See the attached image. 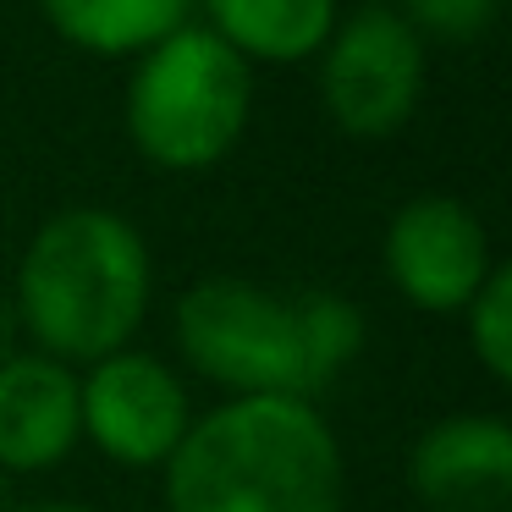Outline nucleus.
I'll return each mask as SVG.
<instances>
[{
	"label": "nucleus",
	"mask_w": 512,
	"mask_h": 512,
	"mask_svg": "<svg viewBox=\"0 0 512 512\" xmlns=\"http://www.w3.org/2000/svg\"><path fill=\"white\" fill-rule=\"evenodd\" d=\"M166 512H342L336 430L303 397H226L193 413L160 468Z\"/></svg>",
	"instance_id": "nucleus-1"
},
{
	"label": "nucleus",
	"mask_w": 512,
	"mask_h": 512,
	"mask_svg": "<svg viewBox=\"0 0 512 512\" xmlns=\"http://www.w3.org/2000/svg\"><path fill=\"white\" fill-rule=\"evenodd\" d=\"M155 292V259L127 215L105 204L56 210L17 265L12 309L34 353L61 364H100L138 336Z\"/></svg>",
	"instance_id": "nucleus-2"
},
{
	"label": "nucleus",
	"mask_w": 512,
	"mask_h": 512,
	"mask_svg": "<svg viewBox=\"0 0 512 512\" xmlns=\"http://www.w3.org/2000/svg\"><path fill=\"white\" fill-rule=\"evenodd\" d=\"M127 138L155 171L193 177L243 144L254 116V67L193 17L144 56L122 94Z\"/></svg>",
	"instance_id": "nucleus-3"
},
{
	"label": "nucleus",
	"mask_w": 512,
	"mask_h": 512,
	"mask_svg": "<svg viewBox=\"0 0 512 512\" xmlns=\"http://www.w3.org/2000/svg\"><path fill=\"white\" fill-rule=\"evenodd\" d=\"M177 347L193 375L226 397H303V347L292 298L248 276H204L177 298Z\"/></svg>",
	"instance_id": "nucleus-4"
},
{
	"label": "nucleus",
	"mask_w": 512,
	"mask_h": 512,
	"mask_svg": "<svg viewBox=\"0 0 512 512\" xmlns=\"http://www.w3.org/2000/svg\"><path fill=\"white\" fill-rule=\"evenodd\" d=\"M320 105L347 138H391L413 122L424 100V39L397 6L369 0L364 12L336 17L320 45Z\"/></svg>",
	"instance_id": "nucleus-5"
},
{
	"label": "nucleus",
	"mask_w": 512,
	"mask_h": 512,
	"mask_svg": "<svg viewBox=\"0 0 512 512\" xmlns=\"http://www.w3.org/2000/svg\"><path fill=\"white\" fill-rule=\"evenodd\" d=\"M78 419L83 435L122 468H166L177 441L193 424L188 386L177 369L160 364L155 353H122L100 358L78 375Z\"/></svg>",
	"instance_id": "nucleus-6"
},
{
	"label": "nucleus",
	"mask_w": 512,
	"mask_h": 512,
	"mask_svg": "<svg viewBox=\"0 0 512 512\" xmlns=\"http://www.w3.org/2000/svg\"><path fill=\"white\" fill-rule=\"evenodd\" d=\"M391 287L424 314H463L496 270L490 232L457 193H419L386 221L380 243Z\"/></svg>",
	"instance_id": "nucleus-7"
},
{
	"label": "nucleus",
	"mask_w": 512,
	"mask_h": 512,
	"mask_svg": "<svg viewBox=\"0 0 512 512\" xmlns=\"http://www.w3.org/2000/svg\"><path fill=\"white\" fill-rule=\"evenodd\" d=\"M408 485L430 512H501L512 501V424L501 413H446L413 441Z\"/></svg>",
	"instance_id": "nucleus-8"
},
{
	"label": "nucleus",
	"mask_w": 512,
	"mask_h": 512,
	"mask_svg": "<svg viewBox=\"0 0 512 512\" xmlns=\"http://www.w3.org/2000/svg\"><path fill=\"white\" fill-rule=\"evenodd\" d=\"M83 441L78 419V369L50 353L0 358V468L45 474Z\"/></svg>",
	"instance_id": "nucleus-9"
},
{
	"label": "nucleus",
	"mask_w": 512,
	"mask_h": 512,
	"mask_svg": "<svg viewBox=\"0 0 512 512\" xmlns=\"http://www.w3.org/2000/svg\"><path fill=\"white\" fill-rule=\"evenodd\" d=\"M199 17L221 45L254 67H292V61H314L320 45L336 28V0H199Z\"/></svg>",
	"instance_id": "nucleus-10"
},
{
	"label": "nucleus",
	"mask_w": 512,
	"mask_h": 512,
	"mask_svg": "<svg viewBox=\"0 0 512 512\" xmlns=\"http://www.w3.org/2000/svg\"><path fill=\"white\" fill-rule=\"evenodd\" d=\"M39 12L83 56H144L193 23L199 0H39Z\"/></svg>",
	"instance_id": "nucleus-11"
},
{
	"label": "nucleus",
	"mask_w": 512,
	"mask_h": 512,
	"mask_svg": "<svg viewBox=\"0 0 512 512\" xmlns=\"http://www.w3.org/2000/svg\"><path fill=\"white\" fill-rule=\"evenodd\" d=\"M292 325H298V347H303V386H309V402H314L364 353V314L342 292L314 287L292 298Z\"/></svg>",
	"instance_id": "nucleus-12"
},
{
	"label": "nucleus",
	"mask_w": 512,
	"mask_h": 512,
	"mask_svg": "<svg viewBox=\"0 0 512 512\" xmlns=\"http://www.w3.org/2000/svg\"><path fill=\"white\" fill-rule=\"evenodd\" d=\"M468 353L496 386H512V265H496L463 309Z\"/></svg>",
	"instance_id": "nucleus-13"
},
{
	"label": "nucleus",
	"mask_w": 512,
	"mask_h": 512,
	"mask_svg": "<svg viewBox=\"0 0 512 512\" xmlns=\"http://www.w3.org/2000/svg\"><path fill=\"white\" fill-rule=\"evenodd\" d=\"M397 12L424 45H474L496 28L501 0H402Z\"/></svg>",
	"instance_id": "nucleus-14"
},
{
	"label": "nucleus",
	"mask_w": 512,
	"mask_h": 512,
	"mask_svg": "<svg viewBox=\"0 0 512 512\" xmlns=\"http://www.w3.org/2000/svg\"><path fill=\"white\" fill-rule=\"evenodd\" d=\"M17 331H23V325H17V309H12V292H0V358L6 353H17Z\"/></svg>",
	"instance_id": "nucleus-15"
},
{
	"label": "nucleus",
	"mask_w": 512,
	"mask_h": 512,
	"mask_svg": "<svg viewBox=\"0 0 512 512\" xmlns=\"http://www.w3.org/2000/svg\"><path fill=\"white\" fill-rule=\"evenodd\" d=\"M17 512H100L94 501H28V507H17Z\"/></svg>",
	"instance_id": "nucleus-16"
}]
</instances>
